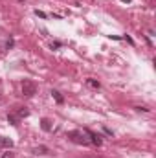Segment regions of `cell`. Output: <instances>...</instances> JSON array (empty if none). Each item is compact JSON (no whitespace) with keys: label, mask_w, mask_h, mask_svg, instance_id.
I'll use <instances>...</instances> for the list:
<instances>
[{"label":"cell","mask_w":156,"mask_h":158,"mask_svg":"<svg viewBox=\"0 0 156 158\" xmlns=\"http://www.w3.org/2000/svg\"><path fill=\"white\" fill-rule=\"evenodd\" d=\"M0 94H2V92H0ZM0 98H2V96H0Z\"/></svg>","instance_id":"obj_17"},{"label":"cell","mask_w":156,"mask_h":158,"mask_svg":"<svg viewBox=\"0 0 156 158\" xmlns=\"http://www.w3.org/2000/svg\"><path fill=\"white\" fill-rule=\"evenodd\" d=\"M17 116H18L20 119H22V118H28V116H30V110H28L26 107H22V109H18V110H17Z\"/></svg>","instance_id":"obj_8"},{"label":"cell","mask_w":156,"mask_h":158,"mask_svg":"<svg viewBox=\"0 0 156 158\" xmlns=\"http://www.w3.org/2000/svg\"><path fill=\"white\" fill-rule=\"evenodd\" d=\"M66 136H68L70 142H74V143H77V145H88V143H90L88 138H84V134H83L81 131H70Z\"/></svg>","instance_id":"obj_1"},{"label":"cell","mask_w":156,"mask_h":158,"mask_svg":"<svg viewBox=\"0 0 156 158\" xmlns=\"http://www.w3.org/2000/svg\"><path fill=\"white\" fill-rule=\"evenodd\" d=\"M11 46H13V39H7V44H6V48H7V50H9V48H11Z\"/></svg>","instance_id":"obj_14"},{"label":"cell","mask_w":156,"mask_h":158,"mask_svg":"<svg viewBox=\"0 0 156 158\" xmlns=\"http://www.w3.org/2000/svg\"><path fill=\"white\" fill-rule=\"evenodd\" d=\"M0 147H6V149H11V147H13V140H9V138H6V136H2V138H0Z\"/></svg>","instance_id":"obj_5"},{"label":"cell","mask_w":156,"mask_h":158,"mask_svg":"<svg viewBox=\"0 0 156 158\" xmlns=\"http://www.w3.org/2000/svg\"><path fill=\"white\" fill-rule=\"evenodd\" d=\"M35 153H37V155H48L50 151H48V147H44V145H39V147H35Z\"/></svg>","instance_id":"obj_10"},{"label":"cell","mask_w":156,"mask_h":158,"mask_svg":"<svg viewBox=\"0 0 156 158\" xmlns=\"http://www.w3.org/2000/svg\"><path fill=\"white\" fill-rule=\"evenodd\" d=\"M2 158H13V153H9V151H7V153H4V155H2Z\"/></svg>","instance_id":"obj_13"},{"label":"cell","mask_w":156,"mask_h":158,"mask_svg":"<svg viewBox=\"0 0 156 158\" xmlns=\"http://www.w3.org/2000/svg\"><path fill=\"white\" fill-rule=\"evenodd\" d=\"M7 121H9L11 125H15V127H17V125L20 123V118H18L17 114H7Z\"/></svg>","instance_id":"obj_7"},{"label":"cell","mask_w":156,"mask_h":158,"mask_svg":"<svg viewBox=\"0 0 156 158\" xmlns=\"http://www.w3.org/2000/svg\"><path fill=\"white\" fill-rule=\"evenodd\" d=\"M136 110H138V112H149L147 107H136Z\"/></svg>","instance_id":"obj_11"},{"label":"cell","mask_w":156,"mask_h":158,"mask_svg":"<svg viewBox=\"0 0 156 158\" xmlns=\"http://www.w3.org/2000/svg\"><path fill=\"white\" fill-rule=\"evenodd\" d=\"M86 85H88L90 88H99V86H101V83L96 81V79H86Z\"/></svg>","instance_id":"obj_9"},{"label":"cell","mask_w":156,"mask_h":158,"mask_svg":"<svg viewBox=\"0 0 156 158\" xmlns=\"http://www.w3.org/2000/svg\"><path fill=\"white\" fill-rule=\"evenodd\" d=\"M51 98H53L59 105H63V103H64V98L61 96V92H59V90H51Z\"/></svg>","instance_id":"obj_6"},{"label":"cell","mask_w":156,"mask_h":158,"mask_svg":"<svg viewBox=\"0 0 156 158\" xmlns=\"http://www.w3.org/2000/svg\"><path fill=\"white\" fill-rule=\"evenodd\" d=\"M35 15L40 17V19H44V17H46V13H42V11H39V9H35Z\"/></svg>","instance_id":"obj_12"},{"label":"cell","mask_w":156,"mask_h":158,"mask_svg":"<svg viewBox=\"0 0 156 158\" xmlns=\"http://www.w3.org/2000/svg\"><path fill=\"white\" fill-rule=\"evenodd\" d=\"M37 94V85L33 81H24L22 83V96L24 98H33Z\"/></svg>","instance_id":"obj_2"},{"label":"cell","mask_w":156,"mask_h":158,"mask_svg":"<svg viewBox=\"0 0 156 158\" xmlns=\"http://www.w3.org/2000/svg\"><path fill=\"white\" fill-rule=\"evenodd\" d=\"M121 2H125V4H129V2H130V0H121Z\"/></svg>","instance_id":"obj_16"},{"label":"cell","mask_w":156,"mask_h":158,"mask_svg":"<svg viewBox=\"0 0 156 158\" xmlns=\"http://www.w3.org/2000/svg\"><path fill=\"white\" fill-rule=\"evenodd\" d=\"M84 134L90 138L88 142H90L92 145H97V147H99V145L103 143V140H101V136H99L97 132H94V131H90V129H84Z\"/></svg>","instance_id":"obj_3"},{"label":"cell","mask_w":156,"mask_h":158,"mask_svg":"<svg viewBox=\"0 0 156 158\" xmlns=\"http://www.w3.org/2000/svg\"><path fill=\"white\" fill-rule=\"evenodd\" d=\"M40 129H42L44 132H50V131H51V121L48 118H42L40 119Z\"/></svg>","instance_id":"obj_4"},{"label":"cell","mask_w":156,"mask_h":158,"mask_svg":"<svg viewBox=\"0 0 156 158\" xmlns=\"http://www.w3.org/2000/svg\"><path fill=\"white\" fill-rule=\"evenodd\" d=\"M51 48H61V42H51Z\"/></svg>","instance_id":"obj_15"}]
</instances>
